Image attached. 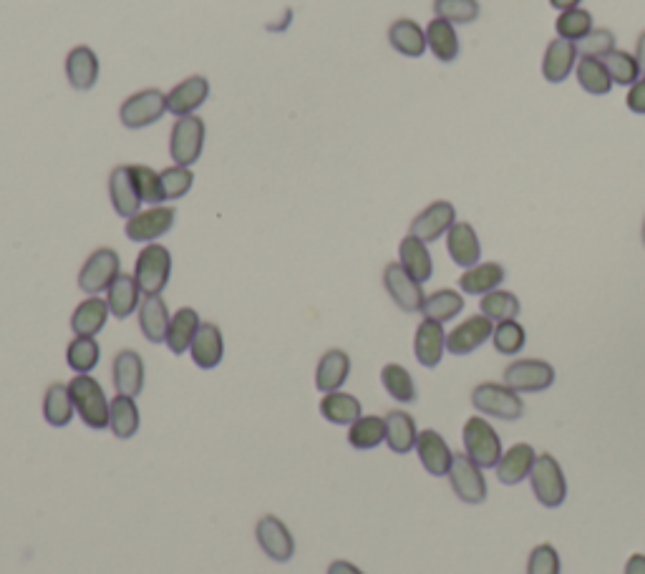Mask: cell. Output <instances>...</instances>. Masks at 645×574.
Instances as JSON below:
<instances>
[{"label":"cell","instance_id":"obj_1","mask_svg":"<svg viewBox=\"0 0 645 574\" xmlns=\"http://www.w3.org/2000/svg\"><path fill=\"white\" fill-rule=\"evenodd\" d=\"M71 398H74V408L81 416V421L94 431H104L109 428V398H106L104 388L89 373H76L69 383Z\"/></svg>","mask_w":645,"mask_h":574},{"label":"cell","instance_id":"obj_2","mask_svg":"<svg viewBox=\"0 0 645 574\" xmlns=\"http://www.w3.org/2000/svg\"><path fill=\"white\" fill-rule=\"evenodd\" d=\"M207 139V124L197 114L179 116L174 121L172 131H169V154L172 162L179 167H192L200 162L202 149H205Z\"/></svg>","mask_w":645,"mask_h":574},{"label":"cell","instance_id":"obj_3","mask_svg":"<svg viewBox=\"0 0 645 574\" xmlns=\"http://www.w3.org/2000/svg\"><path fill=\"white\" fill-rule=\"evenodd\" d=\"M134 277H137L144 295H162L164 287L169 285V277H172V252L164 245L149 242L139 252L137 265H134Z\"/></svg>","mask_w":645,"mask_h":574},{"label":"cell","instance_id":"obj_4","mask_svg":"<svg viewBox=\"0 0 645 574\" xmlns=\"http://www.w3.org/2000/svg\"><path fill=\"white\" fill-rule=\"evenodd\" d=\"M464 449H467V456L472 461H477L482 469H494L502 459V441H499V434L494 431V426L489 421H484L482 416H472L467 423H464L462 431Z\"/></svg>","mask_w":645,"mask_h":574},{"label":"cell","instance_id":"obj_5","mask_svg":"<svg viewBox=\"0 0 645 574\" xmlns=\"http://www.w3.org/2000/svg\"><path fill=\"white\" fill-rule=\"evenodd\" d=\"M472 403L479 413L502 418V421H517L525 416L522 396L504 383H479L472 393Z\"/></svg>","mask_w":645,"mask_h":574},{"label":"cell","instance_id":"obj_6","mask_svg":"<svg viewBox=\"0 0 645 574\" xmlns=\"http://www.w3.org/2000/svg\"><path fill=\"white\" fill-rule=\"evenodd\" d=\"M530 484H532V491H535L537 501L545 504V507L555 509L565 501L567 481H565V474H562L560 461H557L552 454H537L535 464H532V471H530Z\"/></svg>","mask_w":645,"mask_h":574},{"label":"cell","instance_id":"obj_7","mask_svg":"<svg viewBox=\"0 0 645 574\" xmlns=\"http://www.w3.org/2000/svg\"><path fill=\"white\" fill-rule=\"evenodd\" d=\"M167 114V94L159 89H144L121 104L119 119L126 129H147Z\"/></svg>","mask_w":645,"mask_h":574},{"label":"cell","instance_id":"obj_8","mask_svg":"<svg viewBox=\"0 0 645 574\" xmlns=\"http://www.w3.org/2000/svg\"><path fill=\"white\" fill-rule=\"evenodd\" d=\"M121 272V260L119 252L111 250V247H99L89 255V260L84 262L79 272V287L81 293L86 295H99L104 290H109L111 282L119 277Z\"/></svg>","mask_w":645,"mask_h":574},{"label":"cell","instance_id":"obj_9","mask_svg":"<svg viewBox=\"0 0 645 574\" xmlns=\"http://www.w3.org/2000/svg\"><path fill=\"white\" fill-rule=\"evenodd\" d=\"M174 220H177L174 207L157 204V207L142 209V212H137L134 217H129V220H126L124 232L132 242H144V245H149V242L167 235V232L174 227Z\"/></svg>","mask_w":645,"mask_h":574},{"label":"cell","instance_id":"obj_10","mask_svg":"<svg viewBox=\"0 0 645 574\" xmlns=\"http://www.w3.org/2000/svg\"><path fill=\"white\" fill-rule=\"evenodd\" d=\"M552 383H555V368L545 361H537V358L512 361L504 368V386L517 393L545 391Z\"/></svg>","mask_w":645,"mask_h":574},{"label":"cell","instance_id":"obj_11","mask_svg":"<svg viewBox=\"0 0 645 574\" xmlns=\"http://www.w3.org/2000/svg\"><path fill=\"white\" fill-rule=\"evenodd\" d=\"M482 471V466L469 459L467 454H454L446 476H449L451 489L459 499L467 501V504H479V501L487 499V479H484Z\"/></svg>","mask_w":645,"mask_h":574},{"label":"cell","instance_id":"obj_12","mask_svg":"<svg viewBox=\"0 0 645 574\" xmlns=\"http://www.w3.org/2000/svg\"><path fill=\"white\" fill-rule=\"evenodd\" d=\"M383 285L389 290L391 300H394L404 313H421L426 300L424 287L401 267V262H389V265H386V270H383Z\"/></svg>","mask_w":645,"mask_h":574},{"label":"cell","instance_id":"obj_13","mask_svg":"<svg viewBox=\"0 0 645 574\" xmlns=\"http://www.w3.org/2000/svg\"><path fill=\"white\" fill-rule=\"evenodd\" d=\"M454 222H457L454 204L446 202V199H439V202H431L424 212L416 214L414 222H411L409 235L419 237L421 242L429 245V242H436L439 237H444L454 227Z\"/></svg>","mask_w":645,"mask_h":574},{"label":"cell","instance_id":"obj_14","mask_svg":"<svg viewBox=\"0 0 645 574\" xmlns=\"http://www.w3.org/2000/svg\"><path fill=\"white\" fill-rule=\"evenodd\" d=\"M494 333V323L487 315H472L464 323H459L457 328L446 333V350L451 355H469L477 348H482Z\"/></svg>","mask_w":645,"mask_h":574},{"label":"cell","instance_id":"obj_15","mask_svg":"<svg viewBox=\"0 0 645 574\" xmlns=\"http://www.w3.org/2000/svg\"><path fill=\"white\" fill-rule=\"evenodd\" d=\"M257 542L263 547V552L268 554L275 562H288L295 554V539L290 534V529L285 527L283 519L273 517V514H265L255 527Z\"/></svg>","mask_w":645,"mask_h":574},{"label":"cell","instance_id":"obj_16","mask_svg":"<svg viewBox=\"0 0 645 574\" xmlns=\"http://www.w3.org/2000/svg\"><path fill=\"white\" fill-rule=\"evenodd\" d=\"M207 99H210V81L200 74L189 76L167 94V111L179 119V116L195 114Z\"/></svg>","mask_w":645,"mask_h":574},{"label":"cell","instance_id":"obj_17","mask_svg":"<svg viewBox=\"0 0 645 574\" xmlns=\"http://www.w3.org/2000/svg\"><path fill=\"white\" fill-rule=\"evenodd\" d=\"M109 197L111 204H114V212L124 220L134 217L137 212H142V197H139L137 187H134L132 169L129 164H119V167L111 169L109 174Z\"/></svg>","mask_w":645,"mask_h":574},{"label":"cell","instance_id":"obj_18","mask_svg":"<svg viewBox=\"0 0 645 574\" xmlns=\"http://www.w3.org/2000/svg\"><path fill=\"white\" fill-rule=\"evenodd\" d=\"M577 61H580L577 43L565 41V38H555V41L547 43L545 56H542V76L550 84H562L572 74Z\"/></svg>","mask_w":645,"mask_h":574},{"label":"cell","instance_id":"obj_19","mask_svg":"<svg viewBox=\"0 0 645 574\" xmlns=\"http://www.w3.org/2000/svg\"><path fill=\"white\" fill-rule=\"evenodd\" d=\"M99 71V56L91 46H76L66 56V79L71 89L91 91L99 81Z\"/></svg>","mask_w":645,"mask_h":574},{"label":"cell","instance_id":"obj_20","mask_svg":"<svg viewBox=\"0 0 645 574\" xmlns=\"http://www.w3.org/2000/svg\"><path fill=\"white\" fill-rule=\"evenodd\" d=\"M416 454H419V461L424 464V469L429 471L431 476H446L451 469V454L449 444L444 441V436L434 428H424L419 431V439H416Z\"/></svg>","mask_w":645,"mask_h":574},{"label":"cell","instance_id":"obj_21","mask_svg":"<svg viewBox=\"0 0 645 574\" xmlns=\"http://www.w3.org/2000/svg\"><path fill=\"white\" fill-rule=\"evenodd\" d=\"M189 353H192L195 366L202 371H212V368L220 366L222 355H225V338H222L220 325L202 323L195 340L189 345Z\"/></svg>","mask_w":645,"mask_h":574},{"label":"cell","instance_id":"obj_22","mask_svg":"<svg viewBox=\"0 0 645 574\" xmlns=\"http://www.w3.org/2000/svg\"><path fill=\"white\" fill-rule=\"evenodd\" d=\"M142 295L137 277L129 275V272H119V277L106 290V303H109L111 315L116 320H126L132 313H137L139 305H142Z\"/></svg>","mask_w":645,"mask_h":574},{"label":"cell","instance_id":"obj_23","mask_svg":"<svg viewBox=\"0 0 645 574\" xmlns=\"http://www.w3.org/2000/svg\"><path fill=\"white\" fill-rule=\"evenodd\" d=\"M446 247H449L451 260L459 267L469 270V267L479 265L482 260V245H479L477 230L469 222H454L449 232H446Z\"/></svg>","mask_w":645,"mask_h":574},{"label":"cell","instance_id":"obj_24","mask_svg":"<svg viewBox=\"0 0 645 574\" xmlns=\"http://www.w3.org/2000/svg\"><path fill=\"white\" fill-rule=\"evenodd\" d=\"M446 350V333L444 325L436 323V320H421L419 328H416L414 335V353L416 361L424 368H436L444 358Z\"/></svg>","mask_w":645,"mask_h":574},{"label":"cell","instance_id":"obj_25","mask_svg":"<svg viewBox=\"0 0 645 574\" xmlns=\"http://www.w3.org/2000/svg\"><path fill=\"white\" fill-rule=\"evenodd\" d=\"M114 386L121 396L137 398L144 388V358L137 350H119L114 358Z\"/></svg>","mask_w":645,"mask_h":574},{"label":"cell","instance_id":"obj_26","mask_svg":"<svg viewBox=\"0 0 645 574\" xmlns=\"http://www.w3.org/2000/svg\"><path fill=\"white\" fill-rule=\"evenodd\" d=\"M348 373H351V358H348L346 350H326L318 361V368H315V388L320 393L341 391L343 383L348 381Z\"/></svg>","mask_w":645,"mask_h":574},{"label":"cell","instance_id":"obj_27","mask_svg":"<svg viewBox=\"0 0 645 574\" xmlns=\"http://www.w3.org/2000/svg\"><path fill=\"white\" fill-rule=\"evenodd\" d=\"M169 323H172V315H169L162 295H144L142 305H139V328H142L144 338L149 343H164L169 333Z\"/></svg>","mask_w":645,"mask_h":574},{"label":"cell","instance_id":"obj_28","mask_svg":"<svg viewBox=\"0 0 645 574\" xmlns=\"http://www.w3.org/2000/svg\"><path fill=\"white\" fill-rule=\"evenodd\" d=\"M389 43L394 51H399L406 58H421L429 51L426 43V31L411 18H399L389 28Z\"/></svg>","mask_w":645,"mask_h":574},{"label":"cell","instance_id":"obj_29","mask_svg":"<svg viewBox=\"0 0 645 574\" xmlns=\"http://www.w3.org/2000/svg\"><path fill=\"white\" fill-rule=\"evenodd\" d=\"M109 315V303L101 300L99 295H89V298L74 310V315H71V330H74L76 335H84V338H96V335L104 330Z\"/></svg>","mask_w":645,"mask_h":574},{"label":"cell","instance_id":"obj_30","mask_svg":"<svg viewBox=\"0 0 645 574\" xmlns=\"http://www.w3.org/2000/svg\"><path fill=\"white\" fill-rule=\"evenodd\" d=\"M535 459L537 454L530 444H514L512 449L504 451L499 464L494 466V469H497V479L507 486L520 484L525 476H530Z\"/></svg>","mask_w":645,"mask_h":574},{"label":"cell","instance_id":"obj_31","mask_svg":"<svg viewBox=\"0 0 645 574\" xmlns=\"http://www.w3.org/2000/svg\"><path fill=\"white\" fill-rule=\"evenodd\" d=\"M399 262L414 280H419L424 285L431 275H434V260L431 252L426 247V242H421L419 237L406 235L399 245Z\"/></svg>","mask_w":645,"mask_h":574},{"label":"cell","instance_id":"obj_32","mask_svg":"<svg viewBox=\"0 0 645 574\" xmlns=\"http://www.w3.org/2000/svg\"><path fill=\"white\" fill-rule=\"evenodd\" d=\"M504 277H507V270L499 262H479L464 270V275L459 277V287L467 295H487L502 285Z\"/></svg>","mask_w":645,"mask_h":574},{"label":"cell","instance_id":"obj_33","mask_svg":"<svg viewBox=\"0 0 645 574\" xmlns=\"http://www.w3.org/2000/svg\"><path fill=\"white\" fill-rule=\"evenodd\" d=\"M416 439H419V428L411 413L406 411H391L386 413V444L394 454H409L416 449Z\"/></svg>","mask_w":645,"mask_h":574},{"label":"cell","instance_id":"obj_34","mask_svg":"<svg viewBox=\"0 0 645 574\" xmlns=\"http://www.w3.org/2000/svg\"><path fill=\"white\" fill-rule=\"evenodd\" d=\"M202 320L200 313L195 308H179L177 313L172 315V323H169V333H167V348L172 350L174 355L187 353L192 340H195L197 330H200Z\"/></svg>","mask_w":645,"mask_h":574},{"label":"cell","instance_id":"obj_35","mask_svg":"<svg viewBox=\"0 0 645 574\" xmlns=\"http://www.w3.org/2000/svg\"><path fill=\"white\" fill-rule=\"evenodd\" d=\"M426 43H429V51L434 53L436 61L451 63L459 58L457 28L451 26L449 21H444V18H434L426 26Z\"/></svg>","mask_w":645,"mask_h":574},{"label":"cell","instance_id":"obj_36","mask_svg":"<svg viewBox=\"0 0 645 574\" xmlns=\"http://www.w3.org/2000/svg\"><path fill=\"white\" fill-rule=\"evenodd\" d=\"M74 413L76 408L69 386H66V383H53V386H48L46 396H43V418H46V423H51L53 428L69 426Z\"/></svg>","mask_w":645,"mask_h":574},{"label":"cell","instance_id":"obj_37","mask_svg":"<svg viewBox=\"0 0 645 574\" xmlns=\"http://www.w3.org/2000/svg\"><path fill=\"white\" fill-rule=\"evenodd\" d=\"M109 428L119 439H132L139 431V406L132 396H114L109 406Z\"/></svg>","mask_w":645,"mask_h":574},{"label":"cell","instance_id":"obj_38","mask_svg":"<svg viewBox=\"0 0 645 574\" xmlns=\"http://www.w3.org/2000/svg\"><path fill=\"white\" fill-rule=\"evenodd\" d=\"M320 413H323L326 421L336 423V426H351L353 421L361 418L363 411H361V401H358L356 396L333 391V393H326L323 401H320Z\"/></svg>","mask_w":645,"mask_h":574},{"label":"cell","instance_id":"obj_39","mask_svg":"<svg viewBox=\"0 0 645 574\" xmlns=\"http://www.w3.org/2000/svg\"><path fill=\"white\" fill-rule=\"evenodd\" d=\"M386 441V418L361 416L348 428V444L358 451H371Z\"/></svg>","mask_w":645,"mask_h":574},{"label":"cell","instance_id":"obj_40","mask_svg":"<svg viewBox=\"0 0 645 574\" xmlns=\"http://www.w3.org/2000/svg\"><path fill=\"white\" fill-rule=\"evenodd\" d=\"M575 76L577 84L593 96H605L613 89V79H610L608 68H605V63L600 58L580 56V61L575 66Z\"/></svg>","mask_w":645,"mask_h":574},{"label":"cell","instance_id":"obj_41","mask_svg":"<svg viewBox=\"0 0 645 574\" xmlns=\"http://www.w3.org/2000/svg\"><path fill=\"white\" fill-rule=\"evenodd\" d=\"M462 310H464L462 293H457V290H449V287H444V290H436V293L426 295L421 313H424L426 320H436V323L444 325L446 320L457 318V315L462 313Z\"/></svg>","mask_w":645,"mask_h":574},{"label":"cell","instance_id":"obj_42","mask_svg":"<svg viewBox=\"0 0 645 574\" xmlns=\"http://www.w3.org/2000/svg\"><path fill=\"white\" fill-rule=\"evenodd\" d=\"M479 310H482V315H487L492 323L517 320V315H520V300H517V295L514 293H509V290L497 287V290H492V293L482 295V300H479Z\"/></svg>","mask_w":645,"mask_h":574},{"label":"cell","instance_id":"obj_43","mask_svg":"<svg viewBox=\"0 0 645 574\" xmlns=\"http://www.w3.org/2000/svg\"><path fill=\"white\" fill-rule=\"evenodd\" d=\"M101 361V345L96 343V338H84L76 335L66 348V363L71 371L76 373H91Z\"/></svg>","mask_w":645,"mask_h":574},{"label":"cell","instance_id":"obj_44","mask_svg":"<svg viewBox=\"0 0 645 574\" xmlns=\"http://www.w3.org/2000/svg\"><path fill=\"white\" fill-rule=\"evenodd\" d=\"M381 383L386 388L391 398H396L399 403H414L416 401V383L411 378V373L406 371L399 363H389L381 371Z\"/></svg>","mask_w":645,"mask_h":574},{"label":"cell","instance_id":"obj_45","mask_svg":"<svg viewBox=\"0 0 645 574\" xmlns=\"http://www.w3.org/2000/svg\"><path fill=\"white\" fill-rule=\"evenodd\" d=\"M129 169H132L134 187H137L139 197H142L144 204L157 207V204L167 202V199H164L162 177H159V172H154V169L147 167V164H129Z\"/></svg>","mask_w":645,"mask_h":574},{"label":"cell","instance_id":"obj_46","mask_svg":"<svg viewBox=\"0 0 645 574\" xmlns=\"http://www.w3.org/2000/svg\"><path fill=\"white\" fill-rule=\"evenodd\" d=\"M557 38H565V41H583L590 31H593V16H590L585 8H570V11H562L560 18L555 23Z\"/></svg>","mask_w":645,"mask_h":574},{"label":"cell","instance_id":"obj_47","mask_svg":"<svg viewBox=\"0 0 645 574\" xmlns=\"http://www.w3.org/2000/svg\"><path fill=\"white\" fill-rule=\"evenodd\" d=\"M600 61H603L605 68H608V74H610V79H613V84L633 86L635 81L640 79V68H638V61H635L633 53L613 48V51H610L608 56L600 58Z\"/></svg>","mask_w":645,"mask_h":574},{"label":"cell","instance_id":"obj_48","mask_svg":"<svg viewBox=\"0 0 645 574\" xmlns=\"http://www.w3.org/2000/svg\"><path fill=\"white\" fill-rule=\"evenodd\" d=\"M434 13L451 26H467L479 18V3L477 0H434Z\"/></svg>","mask_w":645,"mask_h":574},{"label":"cell","instance_id":"obj_49","mask_svg":"<svg viewBox=\"0 0 645 574\" xmlns=\"http://www.w3.org/2000/svg\"><path fill=\"white\" fill-rule=\"evenodd\" d=\"M492 343L497 353L502 355H517L527 343V333L517 320H504V323L494 325Z\"/></svg>","mask_w":645,"mask_h":574},{"label":"cell","instance_id":"obj_50","mask_svg":"<svg viewBox=\"0 0 645 574\" xmlns=\"http://www.w3.org/2000/svg\"><path fill=\"white\" fill-rule=\"evenodd\" d=\"M159 177H162V189L167 202H172V199H182L184 194L192 189V184H195V174H192V169L179 167V164H172V167L162 169Z\"/></svg>","mask_w":645,"mask_h":574},{"label":"cell","instance_id":"obj_51","mask_svg":"<svg viewBox=\"0 0 645 574\" xmlns=\"http://www.w3.org/2000/svg\"><path fill=\"white\" fill-rule=\"evenodd\" d=\"M615 48V36L608 28H593L583 41H577V53L588 58H603Z\"/></svg>","mask_w":645,"mask_h":574},{"label":"cell","instance_id":"obj_52","mask_svg":"<svg viewBox=\"0 0 645 574\" xmlns=\"http://www.w3.org/2000/svg\"><path fill=\"white\" fill-rule=\"evenodd\" d=\"M527 574H560V554L550 542L537 544L527 559Z\"/></svg>","mask_w":645,"mask_h":574},{"label":"cell","instance_id":"obj_53","mask_svg":"<svg viewBox=\"0 0 645 574\" xmlns=\"http://www.w3.org/2000/svg\"><path fill=\"white\" fill-rule=\"evenodd\" d=\"M625 104H628V109L633 111V114L645 116V79L643 76H640V79L630 86L628 96H625Z\"/></svg>","mask_w":645,"mask_h":574},{"label":"cell","instance_id":"obj_54","mask_svg":"<svg viewBox=\"0 0 645 574\" xmlns=\"http://www.w3.org/2000/svg\"><path fill=\"white\" fill-rule=\"evenodd\" d=\"M328 574H363V569H358L353 562H346V559H336L328 567Z\"/></svg>","mask_w":645,"mask_h":574},{"label":"cell","instance_id":"obj_55","mask_svg":"<svg viewBox=\"0 0 645 574\" xmlns=\"http://www.w3.org/2000/svg\"><path fill=\"white\" fill-rule=\"evenodd\" d=\"M625 574H645V554H630L625 562Z\"/></svg>","mask_w":645,"mask_h":574},{"label":"cell","instance_id":"obj_56","mask_svg":"<svg viewBox=\"0 0 645 574\" xmlns=\"http://www.w3.org/2000/svg\"><path fill=\"white\" fill-rule=\"evenodd\" d=\"M635 61H638L640 76L645 79V31L638 36V46H635Z\"/></svg>","mask_w":645,"mask_h":574},{"label":"cell","instance_id":"obj_57","mask_svg":"<svg viewBox=\"0 0 645 574\" xmlns=\"http://www.w3.org/2000/svg\"><path fill=\"white\" fill-rule=\"evenodd\" d=\"M580 3H583V0H550V6L560 13L570 11V8H580Z\"/></svg>","mask_w":645,"mask_h":574},{"label":"cell","instance_id":"obj_58","mask_svg":"<svg viewBox=\"0 0 645 574\" xmlns=\"http://www.w3.org/2000/svg\"><path fill=\"white\" fill-rule=\"evenodd\" d=\"M643 245H645V220H643Z\"/></svg>","mask_w":645,"mask_h":574}]
</instances>
